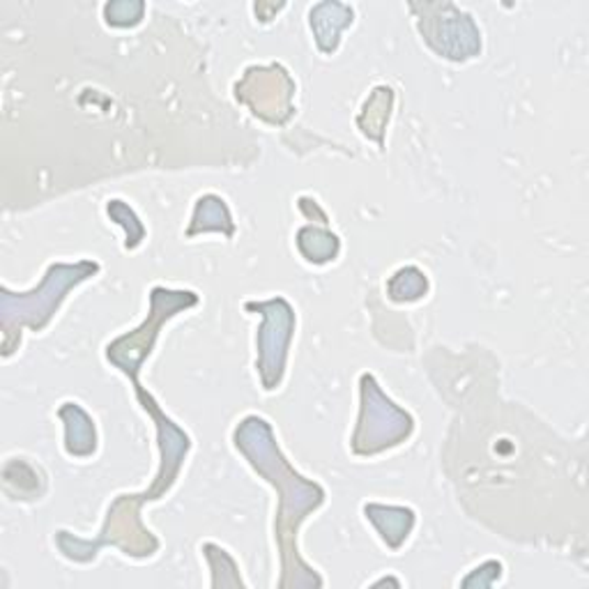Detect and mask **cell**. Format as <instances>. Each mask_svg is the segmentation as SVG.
Listing matches in <instances>:
<instances>
[{"label":"cell","instance_id":"cell-13","mask_svg":"<svg viewBox=\"0 0 589 589\" xmlns=\"http://www.w3.org/2000/svg\"><path fill=\"white\" fill-rule=\"evenodd\" d=\"M298 247L309 263H327L338 256V237L325 229L307 226L298 233Z\"/></svg>","mask_w":589,"mask_h":589},{"label":"cell","instance_id":"cell-15","mask_svg":"<svg viewBox=\"0 0 589 589\" xmlns=\"http://www.w3.org/2000/svg\"><path fill=\"white\" fill-rule=\"evenodd\" d=\"M109 216L115 219L118 224H122L127 229V249H134L136 244L141 242V237H143V226H141V221L136 219V214L122 201H111L109 203Z\"/></svg>","mask_w":589,"mask_h":589},{"label":"cell","instance_id":"cell-14","mask_svg":"<svg viewBox=\"0 0 589 589\" xmlns=\"http://www.w3.org/2000/svg\"><path fill=\"white\" fill-rule=\"evenodd\" d=\"M426 290H429V279L422 269H416V267L399 269V273L391 277L387 284L389 298L394 302L420 300L422 294H426Z\"/></svg>","mask_w":589,"mask_h":589},{"label":"cell","instance_id":"cell-12","mask_svg":"<svg viewBox=\"0 0 589 589\" xmlns=\"http://www.w3.org/2000/svg\"><path fill=\"white\" fill-rule=\"evenodd\" d=\"M391 102H394V92H391V88H376L374 95L368 97V102L364 104V113L359 115V120H366L362 127V132L368 136V138H376L378 145H382V132H385V125L389 120V113H391Z\"/></svg>","mask_w":589,"mask_h":589},{"label":"cell","instance_id":"cell-10","mask_svg":"<svg viewBox=\"0 0 589 589\" xmlns=\"http://www.w3.org/2000/svg\"><path fill=\"white\" fill-rule=\"evenodd\" d=\"M366 519L376 525L380 536L385 538V544L397 551L401 544L410 536L414 527V511L405 507H382V504H368Z\"/></svg>","mask_w":589,"mask_h":589},{"label":"cell","instance_id":"cell-7","mask_svg":"<svg viewBox=\"0 0 589 589\" xmlns=\"http://www.w3.org/2000/svg\"><path fill=\"white\" fill-rule=\"evenodd\" d=\"M242 81L252 84L254 88H260L263 92L235 86V97L242 104L252 107V111L265 122H269V125H284V122L292 115V95H273L275 88L290 81L288 71L281 65L252 67L247 69V77Z\"/></svg>","mask_w":589,"mask_h":589},{"label":"cell","instance_id":"cell-2","mask_svg":"<svg viewBox=\"0 0 589 589\" xmlns=\"http://www.w3.org/2000/svg\"><path fill=\"white\" fill-rule=\"evenodd\" d=\"M100 273V265L92 260H79L74 265H52L46 269V277L33 292L12 294L10 290H3L0 298V315H3V348L12 343V334L19 327H31L33 332H40L48 325L54 313L58 311L65 294L79 286L81 281L90 279L92 275Z\"/></svg>","mask_w":589,"mask_h":589},{"label":"cell","instance_id":"cell-9","mask_svg":"<svg viewBox=\"0 0 589 589\" xmlns=\"http://www.w3.org/2000/svg\"><path fill=\"white\" fill-rule=\"evenodd\" d=\"M353 23V10L341 3H321L311 10V31L323 54H334L338 35Z\"/></svg>","mask_w":589,"mask_h":589},{"label":"cell","instance_id":"cell-3","mask_svg":"<svg viewBox=\"0 0 589 589\" xmlns=\"http://www.w3.org/2000/svg\"><path fill=\"white\" fill-rule=\"evenodd\" d=\"M199 304V294L191 290H166V288H155L151 292V313H147V321L134 330L132 334H125L115 338L107 357L111 364H115L122 374H127L134 382L141 371V366L145 357L153 353L155 341L159 336L162 325L174 318L178 311L191 309Z\"/></svg>","mask_w":589,"mask_h":589},{"label":"cell","instance_id":"cell-11","mask_svg":"<svg viewBox=\"0 0 589 589\" xmlns=\"http://www.w3.org/2000/svg\"><path fill=\"white\" fill-rule=\"evenodd\" d=\"M208 231H219V233H224L226 237H231L235 233V224H233L226 203L221 201L219 196H212V193L203 196V199L196 203L193 221L187 231V237L208 233Z\"/></svg>","mask_w":589,"mask_h":589},{"label":"cell","instance_id":"cell-5","mask_svg":"<svg viewBox=\"0 0 589 589\" xmlns=\"http://www.w3.org/2000/svg\"><path fill=\"white\" fill-rule=\"evenodd\" d=\"M416 14V29L424 35L426 44L440 58L454 63L470 60L481 52V33L470 14L460 12L452 3L435 5H410Z\"/></svg>","mask_w":589,"mask_h":589},{"label":"cell","instance_id":"cell-16","mask_svg":"<svg viewBox=\"0 0 589 589\" xmlns=\"http://www.w3.org/2000/svg\"><path fill=\"white\" fill-rule=\"evenodd\" d=\"M143 10H145L143 3H127V0H122V3H109L104 8V16L111 26L127 29V26H136L143 16Z\"/></svg>","mask_w":589,"mask_h":589},{"label":"cell","instance_id":"cell-6","mask_svg":"<svg viewBox=\"0 0 589 589\" xmlns=\"http://www.w3.org/2000/svg\"><path fill=\"white\" fill-rule=\"evenodd\" d=\"M247 311H260L263 327L258 330L256 346H258V374L260 382L267 391L279 387L286 368L288 346L294 330V313L292 307L284 300H269V302H249Z\"/></svg>","mask_w":589,"mask_h":589},{"label":"cell","instance_id":"cell-4","mask_svg":"<svg viewBox=\"0 0 589 589\" xmlns=\"http://www.w3.org/2000/svg\"><path fill=\"white\" fill-rule=\"evenodd\" d=\"M412 433V416L391 403L374 376H362V414L353 435V452L374 456L401 445Z\"/></svg>","mask_w":589,"mask_h":589},{"label":"cell","instance_id":"cell-1","mask_svg":"<svg viewBox=\"0 0 589 589\" xmlns=\"http://www.w3.org/2000/svg\"><path fill=\"white\" fill-rule=\"evenodd\" d=\"M235 447L249 458L256 473L267 477V481L275 484L281 493L277 511V542L284 564L281 582L288 578V574L298 571L304 576L307 585H323V580L298 557L294 536H298V527L307 515L325 502V490L313 481H307L290 468L277 447L273 426L263 416H247L235 429Z\"/></svg>","mask_w":589,"mask_h":589},{"label":"cell","instance_id":"cell-8","mask_svg":"<svg viewBox=\"0 0 589 589\" xmlns=\"http://www.w3.org/2000/svg\"><path fill=\"white\" fill-rule=\"evenodd\" d=\"M58 416L65 422V449L69 456L88 458L97 449V433L88 412L77 403H65L58 410Z\"/></svg>","mask_w":589,"mask_h":589}]
</instances>
